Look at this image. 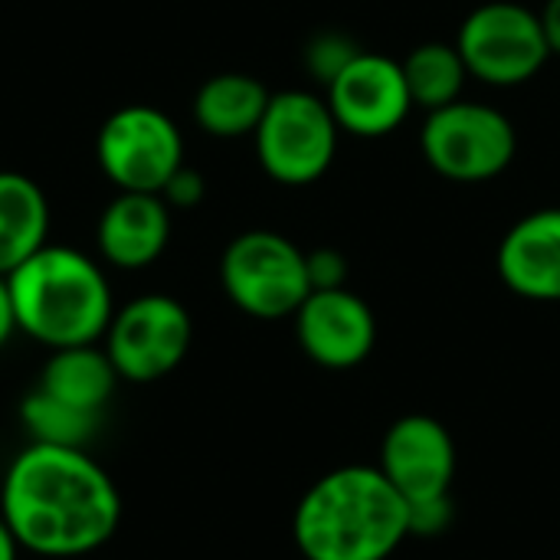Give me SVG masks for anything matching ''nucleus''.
I'll use <instances>...</instances> for the list:
<instances>
[{
    "label": "nucleus",
    "instance_id": "1",
    "mask_svg": "<svg viewBox=\"0 0 560 560\" xmlns=\"http://www.w3.org/2000/svg\"><path fill=\"white\" fill-rule=\"evenodd\" d=\"M0 515L33 558L75 560L115 538L121 492L85 450L30 443L3 469Z\"/></svg>",
    "mask_w": 560,
    "mask_h": 560
},
{
    "label": "nucleus",
    "instance_id": "2",
    "mask_svg": "<svg viewBox=\"0 0 560 560\" xmlns=\"http://www.w3.org/2000/svg\"><path fill=\"white\" fill-rule=\"evenodd\" d=\"M292 538L305 560H390L410 538L407 502L377 466H341L299 499Z\"/></svg>",
    "mask_w": 560,
    "mask_h": 560
},
{
    "label": "nucleus",
    "instance_id": "3",
    "mask_svg": "<svg viewBox=\"0 0 560 560\" xmlns=\"http://www.w3.org/2000/svg\"><path fill=\"white\" fill-rule=\"evenodd\" d=\"M16 328L33 341L56 348L98 345L115 315V299L102 266L72 249L46 243L10 276Z\"/></svg>",
    "mask_w": 560,
    "mask_h": 560
},
{
    "label": "nucleus",
    "instance_id": "4",
    "mask_svg": "<svg viewBox=\"0 0 560 560\" xmlns=\"http://www.w3.org/2000/svg\"><path fill=\"white\" fill-rule=\"evenodd\" d=\"M220 285L249 318H292L312 295L305 249L276 230H246L220 256Z\"/></svg>",
    "mask_w": 560,
    "mask_h": 560
},
{
    "label": "nucleus",
    "instance_id": "5",
    "mask_svg": "<svg viewBox=\"0 0 560 560\" xmlns=\"http://www.w3.org/2000/svg\"><path fill=\"white\" fill-rule=\"evenodd\" d=\"M420 151L440 177L456 184H482L499 177L515 161L518 131L505 112L456 98L453 105L427 112Z\"/></svg>",
    "mask_w": 560,
    "mask_h": 560
},
{
    "label": "nucleus",
    "instance_id": "6",
    "mask_svg": "<svg viewBox=\"0 0 560 560\" xmlns=\"http://www.w3.org/2000/svg\"><path fill=\"white\" fill-rule=\"evenodd\" d=\"M338 121L328 102L305 89L272 92L266 115L256 128V158L262 171L285 184H315L338 154Z\"/></svg>",
    "mask_w": 560,
    "mask_h": 560
},
{
    "label": "nucleus",
    "instance_id": "7",
    "mask_svg": "<svg viewBox=\"0 0 560 560\" xmlns=\"http://www.w3.org/2000/svg\"><path fill=\"white\" fill-rule=\"evenodd\" d=\"M456 49L472 79L486 85H522L551 59L541 16L515 0L479 3L456 33Z\"/></svg>",
    "mask_w": 560,
    "mask_h": 560
},
{
    "label": "nucleus",
    "instance_id": "8",
    "mask_svg": "<svg viewBox=\"0 0 560 560\" xmlns=\"http://www.w3.org/2000/svg\"><path fill=\"white\" fill-rule=\"evenodd\" d=\"M190 341L194 322L184 302L164 292H148L115 308L102 348L121 381L154 384L184 364Z\"/></svg>",
    "mask_w": 560,
    "mask_h": 560
},
{
    "label": "nucleus",
    "instance_id": "9",
    "mask_svg": "<svg viewBox=\"0 0 560 560\" xmlns=\"http://www.w3.org/2000/svg\"><path fill=\"white\" fill-rule=\"evenodd\" d=\"M95 158L118 190L161 194L174 171L184 167V138L161 108L121 105L102 121Z\"/></svg>",
    "mask_w": 560,
    "mask_h": 560
},
{
    "label": "nucleus",
    "instance_id": "10",
    "mask_svg": "<svg viewBox=\"0 0 560 560\" xmlns=\"http://www.w3.org/2000/svg\"><path fill=\"white\" fill-rule=\"evenodd\" d=\"M325 102L341 131L354 138H384L413 112L404 66L384 52L361 49L325 89Z\"/></svg>",
    "mask_w": 560,
    "mask_h": 560
},
{
    "label": "nucleus",
    "instance_id": "11",
    "mask_svg": "<svg viewBox=\"0 0 560 560\" xmlns=\"http://www.w3.org/2000/svg\"><path fill=\"white\" fill-rule=\"evenodd\" d=\"M377 469L404 502L453 492L459 453L453 433L430 413H407L381 440Z\"/></svg>",
    "mask_w": 560,
    "mask_h": 560
},
{
    "label": "nucleus",
    "instance_id": "12",
    "mask_svg": "<svg viewBox=\"0 0 560 560\" xmlns=\"http://www.w3.org/2000/svg\"><path fill=\"white\" fill-rule=\"evenodd\" d=\"M292 318L299 348L325 371H351L364 364L377 345V318L348 285L312 292Z\"/></svg>",
    "mask_w": 560,
    "mask_h": 560
},
{
    "label": "nucleus",
    "instance_id": "13",
    "mask_svg": "<svg viewBox=\"0 0 560 560\" xmlns=\"http://www.w3.org/2000/svg\"><path fill=\"white\" fill-rule=\"evenodd\" d=\"M499 279L528 302H560V207L522 217L499 243Z\"/></svg>",
    "mask_w": 560,
    "mask_h": 560
},
{
    "label": "nucleus",
    "instance_id": "14",
    "mask_svg": "<svg viewBox=\"0 0 560 560\" xmlns=\"http://www.w3.org/2000/svg\"><path fill=\"white\" fill-rule=\"evenodd\" d=\"M171 240V207L161 194L118 190V197L102 210L95 243L108 266L115 269H148L161 259Z\"/></svg>",
    "mask_w": 560,
    "mask_h": 560
},
{
    "label": "nucleus",
    "instance_id": "15",
    "mask_svg": "<svg viewBox=\"0 0 560 560\" xmlns=\"http://www.w3.org/2000/svg\"><path fill=\"white\" fill-rule=\"evenodd\" d=\"M118 381L121 377L102 345H75L49 351L36 387L75 410L102 413L115 397Z\"/></svg>",
    "mask_w": 560,
    "mask_h": 560
},
{
    "label": "nucleus",
    "instance_id": "16",
    "mask_svg": "<svg viewBox=\"0 0 560 560\" xmlns=\"http://www.w3.org/2000/svg\"><path fill=\"white\" fill-rule=\"evenodd\" d=\"M49 200L43 187L20 174L0 171V276H10L49 240Z\"/></svg>",
    "mask_w": 560,
    "mask_h": 560
},
{
    "label": "nucleus",
    "instance_id": "17",
    "mask_svg": "<svg viewBox=\"0 0 560 560\" xmlns=\"http://www.w3.org/2000/svg\"><path fill=\"white\" fill-rule=\"evenodd\" d=\"M272 92L249 72L210 75L194 95V118L213 138L256 135Z\"/></svg>",
    "mask_w": 560,
    "mask_h": 560
},
{
    "label": "nucleus",
    "instance_id": "18",
    "mask_svg": "<svg viewBox=\"0 0 560 560\" xmlns=\"http://www.w3.org/2000/svg\"><path fill=\"white\" fill-rule=\"evenodd\" d=\"M400 66H404V79H407L413 108L436 112V108L463 98L469 69H466L456 43H440V39L420 43L407 52V59Z\"/></svg>",
    "mask_w": 560,
    "mask_h": 560
},
{
    "label": "nucleus",
    "instance_id": "19",
    "mask_svg": "<svg viewBox=\"0 0 560 560\" xmlns=\"http://www.w3.org/2000/svg\"><path fill=\"white\" fill-rule=\"evenodd\" d=\"M20 423L30 433V443H43V446H72V450H85L89 440L95 436L102 413H85L75 410L56 397H49L46 390L33 387L23 400H20Z\"/></svg>",
    "mask_w": 560,
    "mask_h": 560
},
{
    "label": "nucleus",
    "instance_id": "20",
    "mask_svg": "<svg viewBox=\"0 0 560 560\" xmlns=\"http://www.w3.org/2000/svg\"><path fill=\"white\" fill-rule=\"evenodd\" d=\"M361 52V46L348 36V33H338V30H322L308 39L305 46V69L328 89L331 79Z\"/></svg>",
    "mask_w": 560,
    "mask_h": 560
},
{
    "label": "nucleus",
    "instance_id": "21",
    "mask_svg": "<svg viewBox=\"0 0 560 560\" xmlns=\"http://www.w3.org/2000/svg\"><path fill=\"white\" fill-rule=\"evenodd\" d=\"M456 522V502L453 492L433 495V499H417L407 502V525L410 538H443Z\"/></svg>",
    "mask_w": 560,
    "mask_h": 560
},
{
    "label": "nucleus",
    "instance_id": "22",
    "mask_svg": "<svg viewBox=\"0 0 560 560\" xmlns=\"http://www.w3.org/2000/svg\"><path fill=\"white\" fill-rule=\"evenodd\" d=\"M305 269H308V285L312 292L322 289H345L348 285V259L335 246H318L305 253Z\"/></svg>",
    "mask_w": 560,
    "mask_h": 560
},
{
    "label": "nucleus",
    "instance_id": "23",
    "mask_svg": "<svg viewBox=\"0 0 560 560\" xmlns=\"http://www.w3.org/2000/svg\"><path fill=\"white\" fill-rule=\"evenodd\" d=\"M161 197H164V203L174 207V210H194V207L207 197V180H203L200 171H194V167L184 164V167H177L174 177L164 184Z\"/></svg>",
    "mask_w": 560,
    "mask_h": 560
},
{
    "label": "nucleus",
    "instance_id": "24",
    "mask_svg": "<svg viewBox=\"0 0 560 560\" xmlns=\"http://www.w3.org/2000/svg\"><path fill=\"white\" fill-rule=\"evenodd\" d=\"M16 312H13V299H10V282L7 276H0V351L10 345V338L16 335Z\"/></svg>",
    "mask_w": 560,
    "mask_h": 560
},
{
    "label": "nucleus",
    "instance_id": "25",
    "mask_svg": "<svg viewBox=\"0 0 560 560\" xmlns=\"http://www.w3.org/2000/svg\"><path fill=\"white\" fill-rule=\"evenodd\" d=\"M541 26H545V36H548V46H551V56H560V0H548L541 7Z\"/></svg>",
    "mask_w": 560,
    "mask_h": 560
},
{
    "label": "nucleus",
    "instance_id": "26",
    "mask_svg": "<svg viewBox=\"0 0 560 560\" xmlns=\"http://www.w3.org/2000/svg\"><path fill=\"white\" fill-rule=\"evenodd\" d=\"M20 541L13 538V532H10V525L3 522V515H0V560H20Z\"/></svg>",
    "mask_w": 560,
    "mask_h": 560
}]
</instances>
